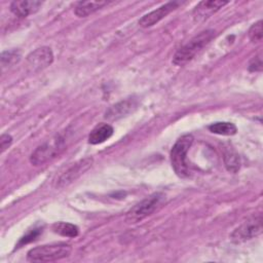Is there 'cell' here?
Returning a JSON list of instances; mask_svg holds the SVG:
<instances>
[{
	"label": "cell",
	"instance_id": "obj_1",
	"mask_svg": "<svg viewBox=\"0 0 263 263\" xmlns=\"http://www.w3.org/2000/svg\"><path fill=\"white\" fill-rule=\"evenodd\" d=\"M214 36L215 31L211 29L200 32L176 51L173 57V63L177 66L187 64L214 38Z\"/></svg>",
	"mask_w": 263,
	"mask_h": 263
},
{
	"label": "cell",
	"instance_id": "obj_2",
	"mask_svg": "<svg viewBox=\"0 0 263 263\" xmlns=\"http://www.w3.org/2000/svg\"><path fill=\"white\" fill-rule=\"evenodd\" d=\"M72 247L65 242L39 246L31 249L27 258L31 262H53L70 256Z\"/></svg>",
	"mask_w": 263,
	"mask_h": 263
},
{
	"label": "cell",
	"instance_id": "obj_3",
	"mask_svg": "<svg viewBox=\"0 0 263 263\" xmlns=\"http://www.w3.org/2000/svg\"><path fill=\"white\" fill-rule=\"evenodd\" d=\"M193 143V136L186 134L181 136L171 150V163L175 173L180 178L189 176V167L186 162V154Z\"/></svg>",
	"mask_w": 263,
	"mask_h": 263
},
{
	"label": "cell",
	"instance_id": "obj_4",
	"mask_svg": "<svg viewBox=\"0 0 263 263\" xmlns=\"http://www.w3.org/2000/svg\"><path fill=\"white\" fill-rule=\"evenodd\" d=\"M165 199V196L161 192H156L146 197L136 205H134L126 214V223L134 224L142 221L146 217L153 214L158 208L161 206Z\"/></svg>",
	"mask_w": 263,
	"mask_h": 263
},
{
	"label": "cell",
	"instance_id": "obj_5",
	"mask_svg": "<svg viewBox=\"0 0 263 263\" xmlns=\"http://www.w3.org/2000/svg\"><path fill=\"white\" fill-rule=\"evenodd\" d=\"M65 147V140L57 136L55 138L51 139L43 143L42 145L38 146L30 156V162L33 165H41L47 162L48 160L55 157Z\"/></svg>",
	"mask_w": 263,
	"mask_h": 263
},
{
	"label": "cell",
	"instance_id": "obj_6",
	"mask_svg": "<svg viewBox=\"0 0 263 263\" xmlns=\"http://www.w3.org/2000/svg\"><path fill=\"white\" fill-rule=\"evenodd\" d=\"M262 229V215L258 214L249 218L235 228L231 233V238L234 241H245L261 234Z\"/></svg>",
	"mask_w": 263,
	"mask_h": 263
},
{
	"label": "cell",
	"instance_id": "obj_7",
	"mask_svg": "<svg viewBox=\"0 0 263 263\" xmlns=\"http://www.w3.org/2000/svg\"><path fill=\"white\" fill-rule=\"evenodd\" d=\"M93 163L92 157H84L69 166L57 180V188H64L82 176Z\"/></svg>",
	"mask_w": 263,
	"mask_h": 263
},
{
	"label": "cell",
	"instance_id": "obj_8",
	"mask_svg": "<svg viewBox=\"0 0 263 263\" xmlns=\"http://www.w3.org/2000/svg\"><path fill=\"white\" fill-rule=\"evenodd\" d=\"M53 62V53L47 46H42L33 50L27 57V66L32 72L45 69Z\"/></svg>",
	"mask_w": 263,
	"mask_h": 263
},
{
	"label": "cell",
	"instance_id": "obj_9",
	"mask_svg": "<svg viewBox=\"0 0 263 263\" xmlns=\"http://www.w3.org/2000/svg\"><path fill=\"white\" fill-rule=\"evenodd\" d=\"M181 2L179 1H170L165 4H162L158 8L143 15L139 21V25L143 28L152 27L159 21H161L163 17H165L168 13H171L173 10L178 8Z\"/></svg>",
	"mask_w": 263,
	"mask_h": 263
},
{
	"label": "cell",
	"instance_id": "obj_10",
	"mask_svg": "<svg viewBox=\"0 0 263 263\" xmlns=\"http://www.w3.org/2000/svg\"><path fill=\"white\" fill-rule=\"evenodd\" d=\"M228 4V1L221 0H206L199 2L193 9L192 16L195 23H202L211 17L220 8Z\"/></svg>",
	"mask_w": 263,
	"mask_h": 263
},
{
	"label": "cell",
	"instance_id": "obj_11",
	"mask_svg": "<svg viewBox=\"0 0 263 263\" xmlns=\"http://www.w3.org/2000/svg\"><path fill=\"white\" fill-rule=\"evenodd\" d=\"M42 5L38 0H16L10 3V11L18 17H27L37 12Z\"/></svg>",
	"mask_w": 263,
	"mask_h": 263
},
{
	"label": "cell",
	"instance_id": "obj_12",
	"mask_svg": "<svg viewBox=\"0 0 263 263\" xmlns=\"http://www.w3.org/2000/svg\"><path fill=\"white\" fill-rule=\"evenodd\" d=\"M135 108H137V103L134 99L121 101L108 109V111L105 114V118L109 120L119 119L123 116H126L128 113L133 112Z\"/></svg>",
	"mask_w": 263,
	"mask_h": 263
},
{
	"label": "cell",
	"instance_id": "obj_13",
	"mask_svg": "<svg viewBox=\"0 0 263 263\" xmlns=\"http://www.w3.org/2000/svg\"><path fill=\"white\" fill-rule=\"evenodd\" d=\"M113 127L108 123L98 124L88 135V143L91 145H98L104 143L113 135Z\"/></svg>",
	"mask_w": 263,
	"mask_h": 263
},
{
	"label": "cell",
	"instance_id": "obj_14",
	"mask_svg": "<svg viewBox=\"0 0 263 263\" xmlns=\"http://www.w3.org/2000/svg\"><path fill=\"white\" fill-rule=\"evenodd\" d=\"M109 2L107 1H80L77 2L74 8V13L78 17H85L101 9Z\"/></svg>",
	"mask_w": 263,
	"mask_h": 263
},
{
	"label": "cell",
	"instance_id": "obj_15",
	"mask_svg": "<svg viewBox=\"0 0 263 263\" xmlns=\"http://www.w3.org/2000/svg\"><path fill=\"white\" fill-rule=\"evenodd\" d=\"M208 128L211 133L216 135H221V136H232V135H235L237 132V127L235 126V124H233L232 122H226V121L212 123L211 125H209Z\"/></svg>",
	"mask_w": 263,
	"mask_h": 263
},
{
	"label": "cell",
	"instance_id": "obj_16",
	"mask_svg": "<svg viewBox=\"0 0 263 263\" xmlns=\"http://www.w3.org/2000/svg\"><path fill=\"white\" fill-rule=\"evenodd\" d=\"M52 231L62 236L75 237L78 235V227L68 222H55L52 225Z\"/></svg>",
	"mask_w": 263,
	"mask_h": 263
},
{
	"label": "cell",
	"instance_id": "obj_17",
	"mask_svg": "<svg viewBox=\"0 0 263 263\" xmlns=\"http://www.w3.org/2000/svg\"><path fill=\"white\" fill-rule=\"evenodd\" d=\"M224 163L226 168L231 173H236L240 167L239 156L234 152H226L224 154Z\"/></svg>",
	"mask_w": 263,
	"mask_h": 263
},
{
	"label": "cell",
	"instance_id": "obj_18",
	"mask_svg": "<svg viewBox=\"0 0 263 263\" xmlns=\"http://www.w3.org/2000/svg\"><path fill=\"white\" fill-rule=\"evenodd\" d=\"M21 60V52L16 49L5 50L1 53V65L2 67L11 66Z\"/></svg>",
	"mask_w": 263,
	"mask_h": 263
},
{
	"label": "cell",
	"instance_id": "obj_19",
	"mask_svg": "<svg viewBox=\"0 0 263 263\" xmlns=\"http://www.w3.org/2000/svg\"><path fill=\"white\" fill-rule=\"evenodd\" d=\"M249 38L252 42H260L263 37V30H262V21L259 20L255 24L251 26L249 29Z\"/></svg>",
	"mask_w": 263,
	"mask_h": 263
},
{
	"label": "cell",
	"instance_id": "obj_20",
	"mask_svg": "<svg viewBox=\"0 0 263 263\" xmlns=\"http://www.w3.org/2000/svg\"><path fill=\"white\" fill-rule=\"evenodd\" d=\"M39 233H40V229H34V230H32V231L29 232L27 235H25L24 237L21 238L20 242L17 243V247L23 246V245H26V243H28V242H30V241H33V240L39 235Z\"/></svg>",
	"mask_w": 263,
	"mask_h": 263
},
{
	"label": "cell",
	"instance_id": "obj_21",
	"mask_svg": "<svg viewBox=\"0 0 263 263\" xmlns=\"http://www.w3.org/2000/svg\"><path fill=\"white\" fill-rule=\"evenodd\" d=\"M249 70L251 72H260L262 70V60L260 58V55L254 57L250 64H249Z\"/></svg>",
	"mask_w": 263,
	"mask_h": 263
},
{
	"label": "cell",
	"instance_id": "obj_22",
	"mask_svg": "<svg viewBox=\"0 0 263 263\" xmlns=\"http://www.w3.org/2000/svg\"><path fill=\"white\" fill-rule=\"evenodd\" d=\"M12 143V137L8 134H3L0 137V148H1V153H3L7 148L10 147Z\"/></svg>",
	"mask_w": 263,
	"mask_h": 263
}]
</instances>
